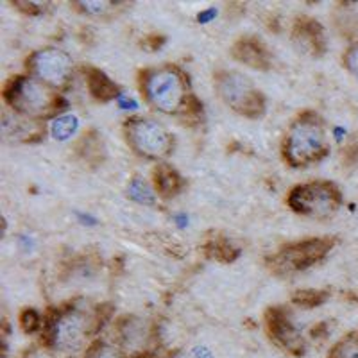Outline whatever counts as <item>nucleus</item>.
I'll use <instances>...</instances> for the list:
<instances>
[{
    "label": "nucleus",
    "instance_id": "nucleus-25",
    "mask_svg": "<svg viewBox=\"0 0 358 358\" xmlns=\"http://www.w3.org/2000/svg\"><path fill=\"white\" fill-rule=\"evenodd\" d=\"M342 63H344L348 72L353 73L355 78H358V41L351 45L350 49L344 52V56H342Z\"/></svg>",
    "mask_w": 358,
    "mask_h": 358
},
{
    "label": "nucleus",
    "instance_id": "nucleus-19",
    "mask_svg": "<svg viewBox=\"0 0 358 358\" xmlns=\"http://www.w3.org/2000/svg\"><path fill=\"white\" fill-rule=\"evenodd\" d=\"M127 196L133 201L145 206H152L156 203V194L151 188V185L147 183L145 179L142 178H133L131 179L129 187H127Z\"/></svg>",
    "mask_w": 358,
    "mask_h": 358
},
{
    "label": "nucleus",
    "instance_id": "nucleus-20",
    "mask_svg": "<svg viewBox=\"0 0 358 358\" xmlns=\"http://www.w3.org/2000/svg\"><path fill=\"white\" fill-rule=\"evenodd\" d=\"M328 297H330V294L326 290H297L292 294V303L296 306H301V308H315V306H321L322 303L328 301Z\"/></svg>",
    "mask_w": 358,
    "mask_h": 358
},
{
    "label": "nucleus",
    "instance_id": "nucleus-18",
    "mask_svg": "<svg viewBox=\"0 0 358 358\" xmlns=\"http://www.w3.org/2000/svg\"><path fill=\"white\" fill-rule=\"evenodd\" d=\"M73 6H76V9L79 13L88 15V17L108 18L111 15H115L120 9V6L127 4H122V2H106V0H102V2H99V0L97 2H92V0H88V2H73Z\"/></svg>",
    "mask_w": 358,
    "mask_h": 358
},
{
    "label": "nucleus",
    "instance_id": "nucleus-4",
    "mask_svg": "<svg viewBox=\"0 0 358 358\" xmlns=\"http://www.w3.org/2000/svg\"><path fill=\"white\" fill-rule=\"evenodd\" d=\"M213 86L220 101L235 113L245 118H262L267 110V101L257 85L236 70H217Z\"/></svg>",
    "mask_w": 358,
    "mask_h": 358
},
{
    "label": "nucleus",
    "instance_id": "nucleus-1",
    "mask_svg": "<svg viewBox=\"0 0 358 358\" xmlns=\"http://www.w3.org/2000/svg\"><path fill=\"white\" fill-rule=\"evenodd\" d=\"M330 152V140L326 124L315 111H303L290 122L283 142L281 155L287 165L305 169L322 162Z\"/></svg>",
    "mask_w": 358,
    "mask_h": 358
},
{
    "label": "nucleus",
    "instance_id": "nucleus-12",
    "mask_svg": "<svg viewBox=\"0 0 358 358\" xmlns=\"http://www.w3.org/2000/svg\"><path fill=\"white\" fill-rule=\"evenodd\" d=\"M231 56L235 62L244 63L255 70H268L273 66V54L267 45L255 36H242L231 45Z\"/></svg>",
    "mask_w": 358,
    "mask_h": 358
},
{
    "label": "nucleus",
    "instance_id": "nucleus-5",
    "mask_svg": "<svg viewBox=\"0 0 358 358\" xmlns=\"http://www.w3.org/2000/svg\"><path fill=\"white\" fill-rule=\"evenodd\" d=\"M287 204L297 215L328 220L341 210L342 192L331 181H310L294 187L287 196Z\"/></svg>",
    "mask_w": 358,
    "mask_h": 358
},
{
    "label": "nucleus",
    "instance_id": "nucleus-26",
    "mask_svg": "<svg viewBox=\"0 0 358 358\" xmlns=\"http://www.w3.org/2000/svg\"><path fill=\"white\" fill-rule=\"evenodd\" d=\"M13 6H17L20 11L27 13V15H41L45 11V4H41V2H20V0H17V2H13Z\"/></svg>",
    "mask_w": 358,
    "mask_h": 358
},
{
    "label": "nucleus",
    "instance_id": "nucleus-10",
    "mask_svg": "<svg viewBox=\"0 0 358 358\" xmlns=\"http://www.w3.org/2000/svg\"><path fill=\"white\" fill-rule=\"evenodd\" d=\"M265 328H267L271 341H274V344L280 346L281 350L296 355V357L305 355V341L294 326V322L290 321L289 312L283 306H271L265 312Z\"/></svg>",
    "mask_w": 358,
    "mask_h": 358
},
{
    "label": "nucleus",
    "instance_id": "nucleus-22",
    "mask_svg": "<svg viewBox=\"0 0 358 358\" xmlns=\"http://www.w3.org/2000/svg\"><path fill=\"white\" fill-rule=\"evenodd\" d=\"M328 358H358V331H351L335 344Z\"/></svg>",
    "mask_w": 358,
    "mask_h": 358
},
{
    "label": "nucleus",
    "instance_id": "nucleus-16",
    "mask_svg": "<svg viewBox=\"0 0 358 358\" xmlns=\"http://www.w3.org/2000/svg\"><path fill=\"white\" fill-rule=\"evenodd\" d=\"M2 126H4L6 136H13V138L20 140V142H36L45 134V126H41V122L20 117L17 113H15L13 120L4 117Z\"/></svg>",
    "mask_w": 358,
    "mask_h": 358
},
{
    "label": "nucleus",
    "instance_id": "nucleus-2",
    "mask_svg": "<svg viewBox=\"0 0 358 358\" xmlns=\"http://www.w3.org/2000/svg\"><path fill=\"white\" fill-rule=\"evenodd\" d=\"M138 85L147 104L163 115L181 117L194 97L188 76L178 65H162L142 70Z\"/></svg>",
    "mask_w": 358,
    "mask_h": 358
},
{
    "label": "nucleus",
    "instance_id": "nucleus-3",
    "mask_svg": "<svg viewBox=\"0 0 358 358\" xmlns=\"http://www.w3.org/2000/svg\"><path fill=\"white\" fill-rule=\"evenodd\" d=\"M2 97L15 113L36 122L56 117L66 108L65 99L57 95V90H52L31 76H15L8 79Z\"/></svg>",
    "mask_w": 358,
    "mask_h": 358
},
{
    "label": "nucleus",
    "instance_id": "nucleus-13",
    "mask_svg": "<svg viewBox=\"0 0 358 358\" xmlns=\"http://www.w3.org/2000/svg\"><path fill=\"white\" fill-rule=\"evenodd\" d=\"M294 43L313 57H321L326 52L324 29L315 18L299 17L292 29Z\"/></svg>",
    "mask_w": 358,
    "mask_h": 358
},
{
    "label": "nucleus",
    "instance_id": "nucleus-8",
    "mask_svg": "<svg viewBox=\"0 0 358 358\" xmlns=\"http://www.w3.org/2000/svg\"><path fill=\"white\" fill-rule=\"evenodd\" d=\"M45 326L47 344L62 353H73L85 344L92 328V319L81 308H57L49 315Z\"/></svg>",
    "mask_w": 358,
    "mask_h": 358
},
{
    "label": "nucleus",
    "instance_id": "nucleus-11",
    "mask_svg": "<svg viewBox=\"0 0 358 358\" xmlns=\"http://www.w3.org/2000/svg\"><path fill=\"white\" fill-rule=\"evenodd\" d=\"M117 335L120 348L126 350V353H133V357L145 353V344L151 337L149 324L143 319L134 317V315H124L117 321ZM131 357V358H133Z\"/></svg>",
    "mask_w": 358,
    "mask_h": 358
},
{
    "label": "nucleus",
    "instance_id": "nucleus-28",
    "mask_svg": "<svg viewBox=\"0 0 358 358\" xmlns=\"http://www.w3.org/2000/svg\"><path fill=\"white\" fill-rule=\"evenodd\" d=\"M192 358H212V355H210V351L204 350V348H203V350L194 351V357H192Z\"/></svg>",
    "mask_w": 358,
    "mask_h": 358
},
{
    "label": "nucleus",
    "instance_id": "nucleus-15",
    "mask_svg": "<svg viewBox=\"0 0 358 358\" xmlns=\"http://www.w3.org/2000/svg\"><path fill=\"white\" fill-rule=\"evenodd\" d=\"M83 72H85V81L86 86H88L90 95H92L95 101L110 102L122 95L120 94V90H118V86L115 85L102 70L95 69V66H85Z\"/></svg>",
    "mask_w": 358,
    "mask_h": 358
},
{
    "label": "nucleus",
    "instance_id": "nucleus-23",
    "mask_svg": "<svg viewBox=\"0 0 358 358\" xmlns=\"http://www.w3.org/2000/svg\"><path fill=\"white\" fill-rule=\"evenodd\" d=\"M78 129V118L72 115L66 117H57L52 124V134L56 140H66L70 138Z\"/></svg>",
    "mask_w": 358,
    "mask_h": 358
},
{
    "label": "nucleus",
    "instance_id": "nucleus-7",
    "mask_svg": "<svg viewBox=\"0 0 358 358\" xmlns=\"http://www.w3.org/2000/svg\"><path fill=\"white\" fill-rule=\"evenodd\" d=\"M127 145L134 155L162 162L174 152V136L162 124L145 117H131L124 122Z\"/></svg>",
    "mask_w": 358,
    "mask_h": 358
},
{
    "label": "nucleus",
    "instance_id": "nucleus-9",
    "mask_svg": "<svg viewBox=\"0 0 358 358\" xmlns=\"http://www.w3.org/2000/svg\"><path fill=\"white\" fill-rule=\"evenodd\" d=\"M25 69L31 78L38 79L52 90H62L72 79L73 62L65 50L45 47V49L34 50L25 59Z\"/></svg>",
    "mask_w": 358,
    "mask_h": 358
},
{
    "label": "nucleus",
    "instance_id": "nucleus-24",
    "mask_svg": "<svg viewBox=\"0 0 358 358\" xmlns=\"http://www.w3.org/2000/svg\"><path fill=\"white\" fill-rule=\"evenodd\" d=\"M41 315L40 312H36L34 308H25L24 312L20 313V326L25 334H34L41 328Z\"/></svg>",
    "mask_w": 358,
    "mask_h": 358
},
{
    "label": "nucleus",
    "instance_id": "nucleus-21",
    "mask_svg": "<svg viewBox=\"0 0 358 358\" xmlns=\"http://www.w3.org/2000/svg\"><path fill=\"white\" fill-rule=\"evenodd\" d=\"M85 358H131L120 346H113L106 341H95L86 350Z\"/></svg>",
    "mask_w": 358,
    "mask_h": 358
},
{
    "label": "nucleus",
    "instance_id": "nucleus-14",
    "mask_svg": "<svg viewBox=\"0 0 358 358\" xmlns=\"http://www.w3.org/2000/svg\"><path fill=\"white\" fill-rule=\"evenodd\" d=\"M152 178H155V190L158 196L171 199V197L179 196L187 187V181L172 165L169 163H159L152 171Z\"/></svg>",
    "mask_w": 358,
    "mask_h": 358
},
{
    "label": "nucleus",
    "instance_id": "nucleus-17",
    "mask_svg": "<svg viewBox=\"0 0 358 358\" xmlns=\"http://www.w3.org/2000/svg\"><path fill=\"white\" fill-rule=\"evenodd\" d=\"M203 251L210 260L220 262V264H233L241 255V249L229 241V236L220 235V233H213V235L206 236Z\"/></svg>",
    "mask_w": 358,
    "mask_h": 358
},
{
    "label": "nucleus",
    "instance_id": "nucleus-6",
    "mask_svg": "<svg viewBox=\"0 0 358 358\" xmlns=\"http://www.w3.org/2000/svg\"><path fill=\"white\" fill-rule=\"evenodd\" d=\"M337 244L335 236H319L292 242L267 258L268 268L278 276H290L321 264Z\"/></svg>",
    "mask_w": 358,
    "mask_h": 358
},
{
    "label": "nucleus",
    "instance_id": "nucleus-27",
    "mask_svg": "<svg viewBox=\"0 0 358 358\" xmlns=\"http://www.w3.org/2000/svg\"><path fill=\"white\" fill-rule=\"evenodd\" d=\"M163 43H165V36H162V34H151V36H147L145 41H143V45H145V49H149V52L158 50Z\"/></svg>",
    "mask_w": 358,
    "mask_h": 358
}]
</instances>
